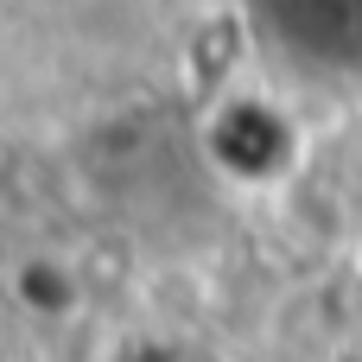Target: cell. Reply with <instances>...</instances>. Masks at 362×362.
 Segmentation results:
<instances>
[{
	"label": "cell",
	"instance_id": "1",
	"mask_svg": "<svg viewBox=\"0 0 362 362\" xmlns=\"http://www.w3.org/2000/svg\"><path fill=\"white\" fill-rule=\"evenodd\" d=\"M13 299H19V312H25V318L57 325V318H70V312L83 305V280H76V267H70V261L38 255V261H19V267H13Z\"/></svg>",
	"mask_w": 362,
	"mask_h": 362
},
{
	"label": "cell",
	"instance_id": "2",
	"mask_svg": "<svg viewBox=\"0 0 362 362\" xmlns=\"http://www.w3.org/2000/svg\"><path fill=\"white\" fill-rule=\"evenodd\" d=\"M6 6H13V0H0V13H6Z\"/></svg>",
	"mask_w": 362,
	"mask_h": 362
}]
</instances>
